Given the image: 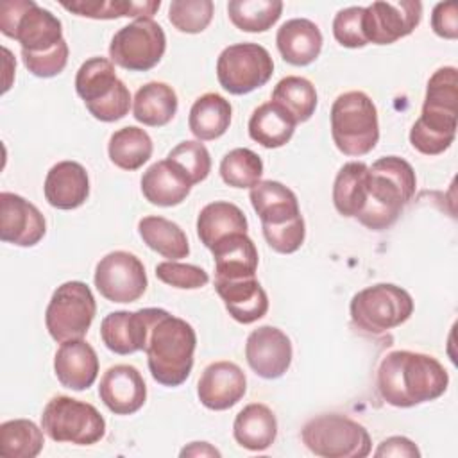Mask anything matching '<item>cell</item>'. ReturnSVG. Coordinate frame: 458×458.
Listing matches in <instances>:
<instances>
[{"instance_id":"cell-1","label":"cell","mask_w":458,"mask_h":458,"mask_svg":"<svg viewBox=\"0 0 458 458\" xmlns=\"http://www.w3.org/2000/svg\"><path fill=\"white\" fill-rule=\"evenodd\" d=\"M449 385L444 365L429 354L392 351L377 367V390L395 408H411L438 399Z\"/></svg>"},{"instance_id":"cell-2","label":"cell","mask_w":458,"mask_h":458,"mask_svg":"<svg viewBox=\"0 0 458 458\" xmlns=\"http://www.w3.org/2000/svg\"><path fill=\"white\" fill-rule=\"evenodd\" d=\"M458 72L454 66L438 68L428 81L420 116L410 131V143L424 156H438L456 136Z\"/></svg>"},{"instance_id":"cell-3","label":"cell","mask_w":458,"mask_h":458,"mask_svg":"<svg viewBox=\"0 0 458 458\" xmlns=\"http://www.w3.org/2000/svg\"><path fill=\"white\" fill-rule=\"evenodd\" d=\"M417 188L413 166L399 156H385L369 166V191L358 222L372 231L395 224Z\"/></svg>"},{"instance_id":"cell-4","label":"cell","mask_w":458,"mask_h":458,"mask_svg":"<svg viewBox=\"0 0 458 458\" xmlns=\"http://www.w3.org/2000/svg\"><path fill=\"white\" fill-rule=\"evenodd\" d=\"M195 347L197 335L191 324L163 310L150 327L145 347L154 381L163 386L182 385L193 369Z\"/></svg>"},{"instance_id":"cell-5","label":"cell","mask_w":458,"mask_h":458,"mask_svg":"<svg viewBox=\"0 0 458 458\" xmlns=\"http://www.w3.org/2000/svg\"><path fill=\"white\" fill-rule=\"evenodd\" d=\"M331 136L345 156H365L379 141L377 109L363 91H345L331 106Z\"/></svg>"},{"instance_id":"cell-6","label":"cell","mask_w":458,"mask_h":458,"mask_svg":"<svg viewBox=\"0 0 458 458\" xmlns=\"http://www.w3.org/2000/svg\"><path fill=\"white\" fill-rule=\"evenodd\" d=\"M75 91L89 114L100 122H116L129 113V88L116 77L113 63L106 57H91L81 64L75 75Z\"/></svg>"},{"instance_id":"cell-7","label":"cell","mask_w":458,"mask_h":458,"mask_svg":"<svg viewBox=\"0 0 458 458\" xmlns=\"http://www.w3.org/2000/svg\"><path fill=\"white\" fill-rule=\"evenodd\" d=\"M0 30L21 45V54H43L64 41L59 18L34 0L4 2L0 5Z\"/></svg>"},{"instance_id":"cell-8","label":"cell","mask_w":458,"mask_h":458,"mask_svg":"<svg viewBox=\"0 0 458 458\" xmlns=\"http://www.w3.org/2000/svg\"><path fill=\"white\" fill-rule=\"evenodd\" d=\"M301 438L315 456L322 458H365L372 449L365 426L340 413L310 419L301 429Z\"/></svg>"},{"instance_id":"cell-9","label":"cell","mask_w":458,"mask_h":458,"mask_svg":"<svg viewBox=\"0 0 458 458\" xmlns=\"http://www.w3.org/2000/svg\"><path fill=\"white\" fill-rule=\"evenodd\" d=\"M349 311L358 329L369 335H381L404 324L411 317L413 299L397 284L377 283L354 293Z\"/></svg>"},{"instance_id":"cell-10","label":"cell","mask_w":458,"mask_h":458,"mask_svg":"<svg viewBox=\"0 0 458 458\" xmlns=\"http://www.w3.org/2000/svg\"><path fill=\"white\" fill-rule=\"evenodd\" d=\"M41 428L54 442L77 445L97 444L106 435V420L100 411L84 401L55 395L41 413Z\"/></svg>"},{"instance_id":"cell-11","label":"cell","mask_w":458,"mask_h":458,"mask_svg":"<svg viewBox=\"0 0 458 458\" xmlns=\"http://www.w3.org/2000/svg\"><path fill=\"white\" fill-rule=\"evenodd\" d=\"M97 313V302L91 288L82 281H66L59 284L47 306L45 326L48 335L63 344L84 338Z\"/></svg>"},{"instance_id":"cell-12","label":"cell","mask_w":458,"mask_h":458,"mask_svg":"<svg viewBox=\"0 0 458 458\" xmlns=\"http://www.w3.org/2000/svg\"><path fill=\"white\" fill-rule=\"evenodd\" d=\"M272 73V55L258 43L229 45L216 59V79L231 95H247L265 86Z\"/></svg>"},{"instance_id":"cell-13","label":"cell","mask_w":458,"mask_h":458,"mask_svg":"<svg viewBox=\"0 0 458 458\" xmlns=\"http://www.w3.org/2000/svg\"><path fill=\"white\" fill-rule=\"evenodd\" d=\"M166 50V36L154 20H134L122 27L109 43L111 63L129 72L152 70Z\"/></svg>"},{"instance_id":"cell-14","label":"cell","mask_w":458,"mask_h":458,"mask_svg":"<svg viewBox=\"0 0 458 458\" xmlns=\"http://www.w3.org/2000/svg\"><path fill=\"white\" fill-rule=\"evenodd\" d=\"M93 281L104 299L120 304L138 301L148 286L143 263L127 250L106 254L97 263Z\"/></svg>"},{"instance_id":"cell-15","label":"cell","mask_w":458,"mask_h":458,"mask_svg":"<svg viewBox=\"0 0 458 458\" xmlns=\"http://www.w3.org/2000/svg\"><path fill=\"white\" fill-rule=\"evenodd\" d=\"M422 18V4L417 0L372 2L363 11V34L367 43L392 45L415 30Z\"/></svg>"},{"instance_id":"cell-16","label":"cell","mask_w":458,"mask_h":458,"mask_svg":"<svg viewBox=\"0 0 458 458\" xmlns=\"http://www.w3.org/2000/svg\"><path fill=\"white\" fill-rule=\"evenodd\" d=\"M163 308H143L138 311H113L102 318L100 338L114 354H132L145 351L152 324Z\"/></svg>"},{"instance_id":"cell-17","label":"cell","mask_w":458,"mask_h":458,"mask_svg":"<svg viewBox=\"0 0 458 458\" xmlns=\"http://www.w3.org/2000/svg\"><path fill=\"white\" fill-rule=\"evenodd\" d=\"M292 342L279 327L259 326L245 342V360L263 379L281 377L292 363Z\"/></svg>"},{"instance_id":"cell-18","label":"cell","mask_w":458,"mask_h":458,"mask_svg":"<svg viewBox=\"0 0 458 458\" xmlns=\"http://www.w3.org/2000/svg\"><path fill=\"white\" fill-rule=\"evenodd\" d=\"M47 233L41 211L21 195L0 193V240L18 247H32Z\"/></svg>"},{"instance_id":"cell-19","label":"cell","mask_w":458,"mask_h":458,"mask_svg":"<svg viewBox=\"0 0 458 458\" xmlns=\"http://www.w3.org/2000/svg\"><path fill=\"white\" fill-rule=\"evenodd\" d=\"M247 392L245 372L233 361L209 363L197 383V395L202 406L215 411L233 408Z\"/></svg>"},{"instance_id":"cell-20","label":"cell","mask_w":458,"mask_h":458,"mask_svg":"<svg viewBox=\"0 0 458 458\" xmlns=\"http://www.w3.org/2000/svg\"><path fill=\"white\" fill-rule=\"evenodd\" d=\"M98 397L114 415H132L147 401V385L136 367L113 365L100 377Z\"/></svg>"},{"instance_id":"cell-21","label":"cell","mask_w":458,"mask_h":458,"mask_svg":"<svg viewBox=\"0 0 458 458\" xmlns=\"http://www.w3.org/2000/svg\"><path fill=\"white\" fill-rule=\"evenodd\" d=\"M54 372L64 388L82 392L98 376V356L84 338L63 342L54 356Z\"/></svg>"},{"instance_id":"cell-22","label":"cell","mask_w":458,"mask_h":458,"mask_svg":"<svg viewBox=\"0 0 458 458\" xmlns=\"http://www.w3.org/2000/svg\"><path fill=\"white\" fill-rule=\"evenodd\" d=\"M43 193L47 202L57 209H77L89 197V177L77 161L55 163L45 177Z\"/></svg>"},{"instance_id":"cell-23","label":"cell","mask_w":458,"mask_h":458,"mask_svg":"<svg viewBox=\"0 0 458 458\" xmlns=\"http://www.w3.org/2000/svg\"><path fill=\"white\" fill-rule=\"evenodd\" d=\"M215 259V279L234 281L256 277L258 249L247 233H234L222 238L211 249Z\"/></svg>"},{"instance_id":"cell-24","label":"cell","mask_w":458,"mask_h":458,"mask_svg":"<svg viewBox=\"0 0 458 458\" xmlns=\"http://www.w3.org/2000/svg\"><path fill=\"white\" fill-rule=\"evenodd\" d=\"M215 290L229 315L240 324H252L268 311V295L256 277L234 281L215 279Z\"/></svg>"},{"instance_id":"cell-25","label":"cell","mask_w":458,"mask_h":458,"mask_svg":"<svg viewBox=\"0 0 458 458\" xmlns=\"http://www.w3.org/2000/svg\"><path fill=\"white\" fill-rule=\"evenodd\" d=\"M322 32L308 18H292L284 21L276 34V45L281 57L293 66L311 64L322 50Z\"/></svg>"},{"instance_id":"cell-26","label":"cell","mask_w":458,"mask_h":458,"mask_svg":"<svg viewBox=\"0 0 458 458\" xmlns=\"http://www.w3.org/2000/svg\"><path fill=\"white\" fill-rule=\"evenodd\" d=\"M249 199L261 225H283L301 216L297 195L279 181H259Z\"/></svg>"},{"instance_id":"cell-27","label":"cell","mask_w":458,"mask_h":458,"mask_svg":"<svg viewBox=\"0 0 458 458\" xmlns=\"http://www.w3.org/2000/svg\"><path fill=\"white\" fill-rule=\"evenodd\" d=\"M190 191L191 182L168 159L156 161L141 175V193L154 206H177L186 200Z\"/></svg>"},{"instance_id":"cell-28","label":"cell","mask_w":458,"mask_h":458,"mask_svg":"<svg viewBox=\"0 0 458 458\" xmlns=\"http://www.w3.org/2000/svg\"><path fill=\"white\" fill-rule=\"evenodd\" d=\"M233 435L240 447L265 451L277 437V419L267 404L250 403L238 411L233 422Z\"/></svg>"},{"instance_id":"cell-29","label":"cell","mask_w":458,"mask_h":458,"mask_svg":"<svg viewBox=\"0 0 458 458\" xmlns=\"http://www.w3.org/2000/svg\"><path fill=\"white\" fill-rule=\"evenodd\" d=\"M247 229L249 224L245 213L233 202H209L200 209L197 216V234L208 249L229 234L247 233Z\"/></svg>"},{"instance_id":"cell-30","label":"cell","mask_w":458,"mask_h":458,"mask_svg":"<svg viewBox=\"0 0 458 458\" xmlns=\"http://www.w3.org/2000/svg\"><path fill=\"white\" fill-rule=\"evenodd\" d=\"M297 122L276 102L258 106L249 118V136L265 148H279L286 145L295 131Z\"/></svg>"},{"instance_id":"cell-31","label":"cell","mask_w":458,"mask_h":458,"mask_svg":"<svg viewBox=\"0 0 458 458\" xmlns=\"http://www.w3.org/2000/svg\"><path fill=\"white\" fill-rule=\"evenodd\" d=\"M179 107L177 95L166 82L152 81L143 84L132 102V116L148 127H163L175 116Z\"/></svg>"},{"instance_id":"cell-32","label":"cell","mask_w":458,"mask_h":458,"mask_svg":"<svg viewBox=\"0 0 458 458\" xmlns=\"http://www.w3.org/2000/svg\"><path fill=\"white\" fill-rule=\"evenodd\" d=\"M233 107L227 98L218 93L200 95L188 116V127L199 141H211L225 134L231 125Z\"/></svg>"},{"instance_id":"cell-33","label":"cell","mask_w":458,"mask_h":458,"mask_svg":"<svg viewBox=\"0 0 458 458\" xmlns=\"http://www.w3.org/2000/svg\"><path fill=\"white\" fill-rule=\"evenodd\" d=\"M369 191V166L361 161L345 163L333 182V204L344 216H354L363 209Z\"/></svg>"},{"instance_id":"cell-34","label":"cell","mask_w":458,"mask_h":458,"mask_svg":"<svg viewBox=\"0 0 458 458\" xmlns=\"http://www.w3.org/2000/svg\"><path fill=\"white\" fill-rule=\"evenodd\" d=\"M138 233L143 243L170 261L182 259L190 254L186 233L165 216L148 215L138 222Z\"/></svg>"},{"instance_id":"cell-35","label":"cell","mask_w":458,"mask_h":458,"mask_svg":"<svg viewBox=\"0 0 458 458\" xmlns=\"http://www.w3.org/2000/svg\"><path fill=\"white\" fill-rule=\"evenodd\" d=\"M70 13H75L82 18L93 20H116V18H136V20H152V16L161 7L159 0H72L59 2Z\"/></svg>"},{"instance_id":"cell-36","label":"cell","mask_w":458,"mask_h":458,"mask_svg":"<svg viewBox=\"0 0 458 458\" xmlns=\"http://www.w3.org/2000/svg\"><path fill=\"white\" fill-rule=\"evenodd\" d=\"M152 150L154 145L148 132L134 125H127L114 131L107 145L111 163L129 172L141 168L150 159Z\"/></svg>"},{"instance_id":"cell-37","label":"cell","mask_w":458,"mask_h":458,"mask_svg":"<svg viewBox=\"0 0 458 458\" xmlns=\"http://www.w3.org/2000/svg\"><path fill=\"white\" fill-rule=\"evenodd\" d=\"M43 428L29 419H13L0 424V454L5 458H36L43 445Z\"/></svg>"},{"instance_id":"cell-38","label":"cell","mask_w":458,"mask_h":458,"mask_svg":"<svg viewBox=\"0 0 458 458\" xmlns=\"http://www.w3.org/2000/svg\"><path fill=\"white\" fill-rule=\"evenodd\" d=\"M272 102L284 107L297 123H302L308 122L317 109V89L311 81L299 75H288L276 84Z\"/></svg>"},{"instance_id":"cell-39","label":"cell","mask_w":458,"mask_h":458,"mask_svg":"<svg viewBox=\"0 0 458 458\" xmlns=\"http://www.w3.org/2000/svg\"><path fill=\"white\" fill-rule=\"evenodd\" d=\"M283 13L281 0H231L227 14L233 25L243 32H265L277 23Z\"/></svg>"},{"instance_id":"cell-40","label":"cell","mask_w":458,"mask_h":458,"mask_svg":"<svg viewBox=\"0 0 458 458\" xmlns=\"http://www.w3.org/2000/svg\"><path fill=\"white\" fill-rule=\"evenodd\" d=\"M263 175L261 157L245 147L229 150L220 161V177L233 188H254Z\"/></svg>"},{"instance_id":"cell-41","label":"cell","mask_w":458,"mask_h":458,"mask_svg":"<svg viewBox=\"0 0 458 458\" xmlns=\"http://www.w3.org/2000/svg\"><path fill=\"white\" fill-rule=\"evenodd\" d=\"M170 163L193 184L204 181L211 172V157L204 143L199 140H186L177 143L166 156Z\"/></svg>"},{"instance_id":"cell-42","label":"cell","mask_w":458,"mask_h":458,"mask_svg":"<svg viewBox=\"0 0 458 458\" xmlns=\"http://www.w3.org/2000/svg\"><path fill=\"white\" fill-rule=\"evenodd\" d=\"M215 5L211 0H174L168 7V20L186 34H199L211 23Z\"/></svg>"},{"instance_id":"cell-43","label":"cell","mask_w":458,"mask_h":458,"mask_svg":"<svg viewBox=\"0 0 458 458\" xmlns=\"http://www.w3.org/2000/svg\"><path fill=\"white\" fill-rule=\"evenodd\" d=\"M156 277L165 284L181 290H197L209 283V274L204 268L170 259L156 265Z\"/></svg>"},{"instance_id":"cell-44","label":"cell","mask_w":458,"mask_h":458,"mask_svg":"<svg viewBox=\"0 0 458 458\" xmlns=\"http://www.w3.org/2000/svg\"><path fill=\"white\" fill-rule=\"evenodd\" d=\"M363 11L365 7L340 9L333 20V36L345 48H363L367 43L363 34Z\"/></svg>"},{"instance_id":"cell-45","label":"cell","mask_w":458,"mask_h":458,"mask_svg":"<svg viewBox=\"0 0 458 458\" xmlns=\"http://www.w3.org/2000/svg\"><path fill=\"white\" fill-rule=\"evenodd\" d=\"M261 231L270 249L279 254H292L299 250L306 238V225L302 215L283 225H261Z\"/></svg>"},{"instance_id":"cell-46","label":"cell","mask_w":458,"mask_h":458,"mask_svg":"<svg viewBox=\"0 0 458 458\" xmlns=\"http://www.w3.org/2000/svg\"><path fill=\"white\" fill-rule=\"evenodd\" d=\"M68 45L66 41H61L55 48L52 50H47L43 54H21V59H23V64L25 68L36 75V77H41V79H50V77H55L59 75L66 63H68Z\"/></svg>"},{"instance_id":"cell-47","label":"cell","mask_w":458,"mask_h":458,"mask_svg":"<svg viewBox=\"0 0 458 458\" xmlns=\"http://www.w3.org/2000/svg\"><path fill=\"white\" fill-rule=\"evenodd\" d=\"M431 29L444 39L458 38V7L454 2H440L431 13Z\"/></svg>"},{"instance_id":"cell-48","label":"cell","mask_w":458,"mask_h":458,"mask_svg":"<svg viewBox=\"0 0 458 458\" xmlns=\"http://www.w3.org/2000/svg\"><path fill=\"white\" fill-rule=\"evenodd\" d=\"M377 458H383V456H395V458H419L420 456V451L419 447L415 445V442H411L410 438L406 437H388L385 438L376 453H374Z\"/></svg>"},{"instance_id":"cell-49","label":"cell","mask_w":458,"mask_h":458,"mask_svg":"<svg viewBox=\"0 0 458 458\" xmlns=\"http://www.w3.org/2000/svg\"><path fill=\"white\" fill-rule=\"evenodd\" d=\"M181 456H222V453L208 442H191L181 449Z\"/></svg>"}]
</instances>
